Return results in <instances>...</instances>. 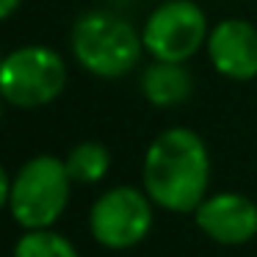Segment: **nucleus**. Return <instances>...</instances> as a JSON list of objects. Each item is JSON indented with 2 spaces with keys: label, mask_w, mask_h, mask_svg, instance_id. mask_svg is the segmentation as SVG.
Masks as SVG:
<instances>
[{
  "label": "nucleus",
  "mask_w": 257,
  "mask_h": 257,
  "mask_svg": "<svg viewBox=\"0 0 257 257\" xmlns=\"http://www.w3.org/2000/svg\"><path fill=\"white\" fill-rule=\"evenodd\" d=\"M210 152L196 130L166 127L152 139L141 163V188L169 213H194L207 196Z\"/></svg>",
  "instance_id": "obj_1"
},
{
  "label": "nucleus",
  "mask_w": 257,
  "mask_h": 257,
  "mask_svg": "<svg viewBox=\"0 0 257 257\" xmlns=\"http://www.w3.org/2000/svg\"><path fill=\"white\" fill-rule=\"evenodd\" d=\"M69 47L75 61L102 80L130 75L144 53L139 28L111 9H91L80 14L69 31Z\"/></svg>",
  "instance_id": "obj_2"
},
{
  "label": "nucleus",
  "mask_w": 257,
  "mask_h": 257,
  "mask_svg": "<svg viewBox=\"0 0 257 257\" xmlns=\"http://www.w3.org/2000/svg\"><path fill=\"white\" fill-rule=\"evenodd\" d=\"M72 194L64 158L34 155L12 177L9 213L23 229H50L64 216Z\"/></svg>",
  "instance_id": "obj_3"
},
{
  "label": "nucleus",
  "mask_w": 257,
  "mask_h": 257,
  "mask_svg": "<svg viewBox=\"0 0 257 257\" xmlns=\"http://www.w3.org/2000/svg\"><path fill=\"white\" fill-rule=\"evenodd\" d=\"M67 89V61L47 45H23L0 64V94L6 105L34 111L61 97Z\"/></svg>",
  "instance_id": "obj_4"
},
{
  "label": "nucleus",
  "mask_w": 257,
  "mask_h": 257,
  "mask_svg": "<svg viewBox=\"0 0 257 257\" xmlns=\"http://www.w3.org/2000/svg\"><path fill=\"white\" fill-rule=\"evenodd\" d=\"M207 14L194 0H163L141 28L144 53L152 61L185 64L207 45Z\"/></svg>",
  "instance_id": "obj_5"
},
{
  "label": "nucleus",
  "mask_w": 257,
  "mask_h": 257,
  "mask_svg": "<svg viewBox=\"0 0 257 257\" xmlns=\"http://www.w3.org/2000/svg\"><path fill=\"white\" fill-rule=\"evenodd\" d=\"M155 202L144 188L136 185H113L102 191L89 210V232L100 246L113 251L133 249L150 235Z\"/></svg>",
  "instance_id": "obj_6"
},
{
  "label": "nucleus",
  "mask_w": 257,
  "mask_h": 257,
  "mask_svg": "<svg viewBox=\"0 0 257 257\" xmlns=\"http://www.w3.org/2000/svg\"><path fill=\"white\" fill-rule=\"evenodd\" d=\"M202 235L221 246H243L257 235V205L238 191L207 194L194 210Z\"/></svg>",
  "instance_id": "obj_7"
},
{
  "label": "nucleus",
  "mask_w": 257,
  "mask_h": 257,
  "mask_svg": "<svg viewBox=\"0 0 257 257\" xmlns=\"http://www.w3.org/2000/svg\"><path fill=\"white\" fill-rule=\"evenodd\" d=\"M205 47L213 69L221 78L238 83L257 78V28L249 20L227 17L210 25Z\"/></svg>",
  "instance_id": "obj_8"
},
{
  "label": "nucleus",
  "mask_w": 257,
  "mask_h": 257,
  "mask_svg": "<svg viewBox=\"0 0 257 257\" xmlns=\"http://www.w3.org/2000/svg\"><path fill=\"white\" fill-rule=\"evenodd\" d=\"M141 94L155 108H177L194 91V78L185 64L172 61H152L141 72Z\"/></svg>",
  "instance_id": "obj_9"
},
{
  "label": "nucleus",
  "mask_w": 257,
  "mask_h": 257,
  "mask_svg": "<svg viewBox=\"0 0 257 257\" xmlns=\"http://www.w3.org/2000/svg\"><path fill=\"white\" fill-rule=\"evenodd\" d=\"M64 166H67L72 183L80 185H94L100 183L102 177L111 169V152H108L105 144L100 141H80L64 158Z\"/></svg>",
  "instance_id": "obj_10"
},
{
  "label": "nucleus",
  "mask_w": 257,
  "mask_h": 257,
  "mask_svg": "<svg viewBox=\"0 0 257 257\" xmlns=\"http://www.w3.org/2000/svg\"><path fill=\"white\" fill-rule=\"evenodd\" d=\"M12 257H80L75 243L56 229H25L14 243Z\"/></svg>",
  "instance_id": "obj_11"
},
{
  "label": "nucleus",
  "mask_w": 257,
  "mask_h": 257,
  "mask_svg": "<svg viewBox=\"0 0 257 257\" xmlns=\"http://www.w3.org/2000/svg\"><path fill=\"white\" fill-rule=\"evenodd\" d=\"M9 194H12V180H9V172L0 163V210L9 207Z\"/></svg>",
  "instance_id": "obj_12"
},
{
  "label": "nucleus",
  "mask_w": 257,
  "mask_h": 257,
  "mask_svg": "<svg viewBox=\"0 0 257 257\" xmlns=\"http://www.w3.org/2000/svg\"><path fill=\"white\" fill-rule=\"evenodd\" d=\"M20 3H23V0H0V23L12 17V14L20 9Z\"/></svg>",
  "instance_id": "obj_13"
},
{
  "label": "nucleus",
  "mask_w": 257,
  "mask_h": 257,
  "mask_svg": "<svg viewBox=\"0 0 257 257\" xmlns=\"http://www.w3.org/2000/svg\"><path fill=\"white\" fill-rule=\"evenodd\" d=\"M3 108H6V100H3V94H0V122H3Z\"/></svg>",
  "instance_id": "obj_14"
},
{
  "label": "nucleus",
  "mask_w": 257,
  "mask_h": 257,
  "mask_svg": "<svg viewBox=\"0 0 257 257\" xmlns=\"http://www.w3.org/2000/svg\"><path fill=\"white\" fill-rule=\"evenodd\" d=\"M3 58H6V53H3V47H0V64H3Z\"/></svg>",
  "instance_id": "obj_15"
}]
</instances>
